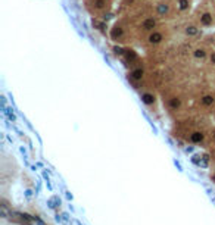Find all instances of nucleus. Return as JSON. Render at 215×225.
<instances>
[{
	"mask_svg": "<svg viewBox=\"0 0 215 225\" xmlns=\"http://www.w3.org/2000/svg\"><path fill=\"white\" fill-rule=\"evenodd\" d=\"M193 18L200 28L215 27V0H202L195 9Z\"/></svg>",
	"mask_w": 215,
	"mask_h": 225,
	"instance_id": "f257e3e1",
	"label": "nucleus"
}]
</instances>
